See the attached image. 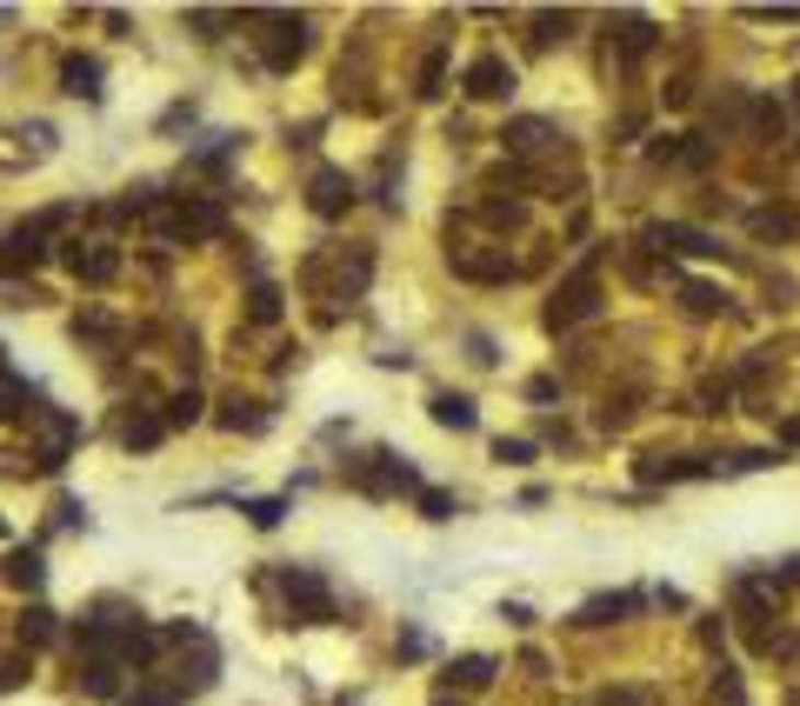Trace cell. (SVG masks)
Returning <instances> with one entry per match:
<instances>
[{"label":"cell","mask_w":800,"mask_h":706,"mask_svg":"<svg viewBox=\"0 0 800 706\" xmlns=\"http://www.w3.org/2000/svg\"><path fill=\"white\" fill-rule=\"evenodd\" d=\"M780 440H787V447H800V420H787V426H780Z\"/></svg>","instance_id":"30"},{"label":"cell","mask_w":800,"mask_h":706,"mask_svg":"<svg viewBox=\"0 0 800 706\" xmlns=\"http://www.w3.org/2000/svg\"><path fill=\"white\" fill-rule=\"evenodd\" d=\"M287 606H294V620H300V627L334 620V593L320 587V573H307V567H294V573H287Z\"/></svg>","instance_id":"3"},{"label":"cell","mask_w":800,"mask_h":706,"mask_svg":"<svg viewBox=\"0 0 800 706\" xmlns=\"http://www.w3.org/2000/svg\"><path fill=\"white\" fill-rule=\"evenodd\" d=\"M648 247L654 253H720V240L713 234H700V227H648Z\"/></svg>","instance_id":"7"},{"label":"cell","mask_w":800,"mask_h":706,"mask_svg":"<svg viewBox=\"0 0 800 706\" xmlns=\"http://www.w3.org/2000/svg\"><path fill=\"white\" fill-rule=\"evenodd\" d=\"M21 640H27V647L54 640V613H47V606H27V613H21Z\"/></svg>","instance_id":"20"},{"label":"cell","mask_w":800,"mask_h":706,"mask_svg":"<svg viewBox=\"0 0 800 706\" xmlns=\"http://www.w3.org/2000/svg\"><path fill=\"white\" fill-rule=\"evenodd\" d=\"M501 140H507L514 153H540V147L553 140V127H547V121H514V127H507Z\"/></svg>","instance_id":"13"},{"label":"cell","mask_w":800,"mask_h":706,"mask_svg":"<svg viewBox=\"0 0 800 706\" xmlns=\"http://www.w3.org/2000/svg\"><path fill=\"white\" fill-rule=\"evenodd\" d=\"M700 474H713L707 460H640V480H700Z\"/></svg>","instance_id":"11"},{"label":"cell","mask_w":800,"mask_h":706,"mask_svg":"<svg viewBox=\"0 0 800 706\" xmlns=\"http://www.w3.org/2000/svg\"><path fill=\"white\" fill-rule=\"evenodd\" d=\"M60 87L73 101H101V60H67L60 67Z\"/></svg>","instance_id":"10"},{"label":"cell","mask_w":800,"mask_h":706,"mask_svg":"<svg viewBox=\"0 0 800 706\" xmlns=\"http://www.w3.org/2000/svg\"><path fill=\"white\" fill-rule=\"evenodd\" d=\"M627 606H633L627 593H614V600H587V606H581V620H587V627H607V620H620Z\"/></svg>","instance_id":"18"},{"label":"cell","mask_w":800,"mask_h":706,"mask_svg":"<svg viewBox=\"0 0 800 706\" xmlns=\"http://www.w3.org/2000/svg\"><path fill=\"white\" fill-rule=\"evenodd\" d=\"M307 207H313L320 220H341V214L354 207V181H347L341 167H320V173H313V187H307Z\"/></svg>","instance_id":"4"},{"label":"cell","mask_w":800,"mask_h":706,"mask_svg":"<svg viewBox=\"0 0 800 706\" xmlns=\"http://www.w3.org/2000/svg\"><path fill=\"white\" fill-rule=\"evenodd\" d=\"M248 520H254V526H274V520H281V500H254Z\"/></svg>","instance_id":"28"},{"label":"cell","mask_w":800,"mask_h":706,"mask_svg":"<svg viewBox=\"0 0 800 706\" xmlns=\"http://www.w3.org/2000/svg\"><path fill=\"white\" fill-rule=\"evenodd\" d=\"M434 420L454 426V433H467V426H473V400H460V394H434Z\"/></svg>","instance_id":"15"},{"label":"cell","mask_w":800,"mask_h":706,"mask_svg":"<svg viewBox=\"0 0 800 706\" xmlns=\"http://www.w3.org/2000/svg\"><path fill=\"white\" fill-rule=\"evenodd\" d=\"M594 314H601V281H594V274H574L568 287L553 294L547 327H553V333H568V327H581V320H594Z\"/></svg>","instance_id":"1"},{"label":"cell","mask_w":800,"mask_h":706,"mask_svg":"<svg viewBox=\"0 0 800 706\" xmlns=\"http://www.w3.org/2000/svg\"><path fill=\"white\" fill-rule=\"evenodd\" d=\"M160 433H168V420H160V413H134V420H121V440H127V447H153Z\"/></svg>","instance_id":"14"},{"label":"cell","mask_w":800,"mask_h":706,"mask_svg":"<svg viewBox=\"0 0 800 706\" xmlns=\"http://www.w3.org/2000/svg\"><path fill=\"white\" fill-rule=\"evenodd\" d=\"M441 73H447V54H441V47H434V54H427V60H421V94H427V101H434V94H441Z\"/></svg>","instance_id":"23"},{"label":"cell","mask_w":800,"mask_h":706,"mask_svg":"<svg viewBox=\"0 0 800 706\" xmlns=\"http://www.w3.org/2000/svg\"><path fill=\"white\" fill-rule=\"evenodd\" d=\"M41 260H47L41 227H21V234H8V240H0V274H34Z\"/></svg>","instance_id":"6"},{"label":"cell","mask_w":800,"mask_h":706,"mask_svg":"<svg viewBox=\"0 0 800 706\" xmlns=\"http://www.w3.org/2000/svg\"><path fill=\"white\" fill-rule=\"evenodd\" d=\"M747 227H754V240H793L800 234V214L793 207H754Z\"/></svg>","instance_id":"9"},{"label":"cell","mask_w":800,"mask_h":706,"mask_svg":"<svg viewBox=\"0 0 800 706\" xmlns=\"http://www.w3.org/2000/svg\"><path fill=\"white\" fill-rule=\"evenodd\" d=\"M8 580L14 587H41V554H8Z\"/></svg>","instance_id":"22"},{"label":"cell","mask_w":800,"mask_h":706,"mask_svg":"<svg viewBox=\"0 0 800 706\" xmlns=\"http://www.w3.org/2000/svg\"><path fill=\"white\" fill-rule=\"evenodd\" d=\"M601 706H640V693H607Z\"/></svg>","instance_id":"29"},{"label":"cell","mask_w":800,"mask_h":706,"mask_svg":"<svg viewBox=\"0 0 800 706\" xmlns=\"http://www.w3.org/2000/svg\"><path fill=\"white\" fill-rule=\"evenodd\" d=\"M248 320H261V327H267V320H281V287H267V281H261V287L248 294Z\"/></svg>","instance_id":"19"},{"label":"cell","mask_w":800,"mask_h":706,"mask_svg":"<svg viewBox=\"0 0 800 706\" xmlns=\"http://www.w3.org/2000/svg\"><path fill=\"white\" fill-rule=\"evenodd\" d=\"M614 34H620V54H627V60H640V54L654 47V27L640 21V14H620V21H614Z\"/></svg>","instance_id":"12"},{"label":"cell","mask_w":800,"mask_h":706,"mask_svg":"<svg viewBox=\"0 0 800 706\" xmlns=\"http://www.w3.org/2000/svg\"><path fill=\"white\" fill-rule=\"evenodd\" d=\"M454 267H460L467 281H507V274H514V267H507V260H480V253H460V260H454Z\"/></svg>","instance_id":"17"},{"label":"cell","mask_w":800,"mask_h":706,"mask_svg":"<svg viewBox=\"0 0 800 706\" xmlns=\"http://www.w3.org/2000/svg\"><path fill=\"white\" fill-rule=\"evenodd\" d=\"M73 274L88 281V287H107V281L121 274V253H114V247H88V253L73 247Z\"/></svg>","instance_id":"8"},{"label":"cell","mask_w":800,"mask_h":706,"mask_svg":"<svg viewBox=\"0 0 800 706\" xmlns=\"http://www.w3.org/2000/svg\"><path fill=\"white\" fill-rule=\"evenodd\" d=\"M421 513H427V520H447V513H454V500H447L441 487H421Z\"/></svg>","instance_id":"26"},{"label":"cell","mask_w":800,"mask_h":706,"mask_svg":"<svg viewBox=\"0 0 800 706\" xmlns=\"http://www.w3.org/2000/svg\"><path fill=\"white\" fill-rule=\"evenodd\" d=\"M467 94H473V101H507V94H514V67H507L501 54H480V60L467 67Z\"/></svg>","instance_id":"5"},{"label":"cell","mask_w":800,"mask_h":706,"mask_svg":"<svg viewBox=\"0 0 800 706\" xmlns=\"http://www.w3.org/2000/svg\"><path fill=\"white\" fill-rule=\"evenodd\" d=\"M160 420H168V426H194V420H201V394H194V387H187V394H174Z\"/></svg>","instance_id":"21"},{"label":"cell","mask_w":800,"mask_h":706,"mask_svg":"<svg viewBox=\"0 0 800 706\" xmlns=\"http://www.w3.org/2000/svg\"><path fill=\"white\" fill-rule=\"evenodd\" d=\"M494 460L521 467V460H534V447H527V440H494Z\"/></svg>","instance_id":"27"},{"label":"cell","mask_w":800,"mask_h":706,"mask_svg":"<svg viewBox=\"0 0 800 706\" xmlns=\"http://www.w3.org/2000/svg\"><path fill=\"white\" fill-rule=\"evenodd\" d=\"M261 54H267V67L274 73H287L294 60H300V47H307V21L300 14H261Z\"/></svg>","instance_id":"2"},{"label":"cell","mask_w":800,"mask_h":706,"mask_svg":"<svg viewBox=\"0 0 800 706\" xmlns=\"http://www.w3.org/2000/svg\"><path fill=\"white\" fill-rule=\"evenodd\" d=\"M681 300H687V314H694V320H707V314H720V300H728V294L707 287V281H687V287H681Z\"/></svg>","instance_id":"16"},{"label":"cell","mask_w":800,"mask_h":706,"mask_svg":"<svg viewBox=\"0 0 800 706\" xmlns=\"http://www.w3.org/2000/svg\"><path fill=\"white\" fill-rule=\"evenodd\" d=\"M454 680H460V686H488V680H494V667H488V660H460V667H454Z\"/></svg>","instance_id":"24"},{"label":"cell","mask_w":800,"mask_h":706,"mask_svg":"<svg viewBox=\"0 0 800 706\" xmlns=\"http://www.w3.org/2000/svg\"><path fill=\"white\" fill-rule=\"evenodd\" d=\"M754 127H761V134H780V127H787V114H780L774 101H754Z\"/></svg>","instance_id":"25"}]
</instances>
